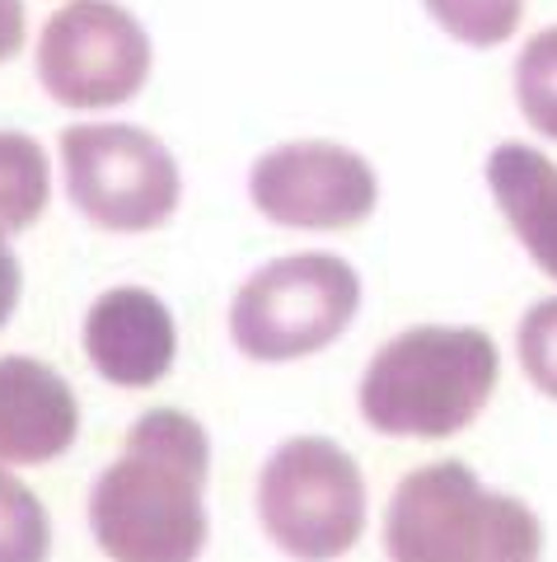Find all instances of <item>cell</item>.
I'll list each match as a JSON object with an SVG mask.
<instances>
[{"label":"cell","instance_id":"6da1fadb","mask_svg":"<svg viewBox=\"0 0 557 562\" xmlns=\"http://www.w3.org/2000/svg\"><path fill=\"white\" fill-rule=\"evenodd\" d=\"M212 441L197 417L150 408L90 487V530L113 562H197L206 549Z\"/></svg>","mask_w":557,"mask_h":562},{"label":"cell","instance_id":"7a4b0ae2","mask_svg":"<svg viewBox=\"0 0 557 562\" xmlns=\"http://www.w3.org/2000/svg\"><path fill=\"white\" fill-rule=\"evenodd\" d=\"M497 375L501 357L482 328L422 324L371 357L356 408L365 427L394 441H445L482 417Z\"/></svg>","mask_w":557,"mask_h":562},{"label":"cell","instance_id":"3957f363","mask_svg":"<svg viewBox=\"0 0 557 562\" xmlns=\"http://www.w3.org/2000/svg\"><path fill=\"white\" fill-rule=\"evenodd\" d=\"M544 530L525 502L492 492L464 460L398 479L385 512L389 562H538Z\"/></svg>","mask_w":557,"mask_h":562},{"label":"cell","instance_id":"277c9868","mask_svg":"<svg viewBox=\"0 0 557 562\" xmlns=\"http://www.w3.org/2000/svg\"><path fill=\"white\" fill-rule=\"evenodd\" d=\"M361 310V277L338 254H291L243 277L230 338L249 361L282 366L333 347Z\"/></svg>","mask_w":557,"mask_h":562},{"label":"cell","instance_id":"5b68a950","mask_svg":"<svg viewBox=\"0 0 557 562\" xmlns=\"http://www.w3.org/2000/svg\"><path fill=\"white\" fill-rule=\"evenodd\" d=\"M66 202L109 235H146L173 221L183 173L155 132L132 122H76L57 136Z\"/></svg>","mask_w":557,"mask_h":562},{"label":"cell","instance_id":"8992f818","mask_svg":"<svg viewBox=\"0 0 557 562\" xmlns=\"http://www.w3.org/2000/svg\"><path fill=\"white\" fill-rule=\"evenodd\" d=\"M263 535L295 562H338L365 530V479L328 436H291L258 473Z\"/></svg>","mask_w":557,"mask_h":562},{"label":"cell","instance_id":"52a82bcc","mask_svg":"<svg viewBox=\"0 0 557 562\" xmlns=\"http://www.w3.org/2000/svg\"><path fill=\"white\" fill-rule=\"evenodd\" d=\"M155 47L117 0H71L38 33V80L52 103L80 113L117 109L146 90Z\"/></svg>","mask_w":557,"mask_h":562},{"label":"cell","instance_id":"ba28073f","mask_svg":"<svg viewBox=\"0 0 557 562\" xmlns=\"http://www.w3.org/2000/svg\"><path fill=\"white\" fill-rule=\"evenodd\" d=\"M249 202L286 231H352L379 202L375 165L338 140H286L249 169Z\"/></svg>","mask_w":557,"mask_h":562},{"label":"cell","instance_id":"9c48e42d","mask_svg":"<svg viewBox=\"0 0 557 562\" xmlns=\"http://www.w3.org/2000/svg\"><path fill=\"white\" fill-rule=\"evenodd\" d=\"M84 357L117 390H150L173 371L179 328L146 286H113L84 314Z\"/></svg>","mask_w":557,"mask_h":562},{"label":"cell","instance_id":"30bf717a","mask_svg":"<svg viewBox=\"0 0 557 562\" xmlns=\"http://www.w3.org/2000/svg\"><path fill=\"white\" fill-rule=\"evenodd\" d=\"M80 403L38 357H0V464H52L76 446Z\"/></svg>","mask_w":557,"mask_h":562},{"label":"cell","instance_id":"8fae6325","mask_svg":"<svg viewBox=\"0 0 557 562\" xmlns=\"http://www.w3.org/2000/svg\"><path fill=\"white\" fill-rule=\"evenodd\" d=\"M487 188L534 268L557 281V165L534 146H497L487 155Z\"/></svg>","mask_w":557,"mask_h":562},{"label":"cell","instance_id":"7c38bea8","mask_svg":"<svg viewBox=\"0 0 557 562\" xmlns=\"http://www.w3.org/2000/svg\"><path fill=\"white\" fill-rule=\"evenodd\" d=\"M52 198L47 150L24 132H0V231H33Z\"/></svg>","mask_w":557,"mask_h":562},{"label":"cell","instance_id":"4fadbf2b","mask_svg":"<svg viewBox=\"0 0 557 562\" xmlns=\"http://www.w3.org/2000/svg\"><path fill=\"white\" fill-rule=\"evenodd\" d=\"M515 103L538 136L557 140V24L538 29L515 57Z\"/></svg>","mask_w":557,"mask_h":562},{"label":"cell","instance_id":"5bb4252c","mask_svg":"<svg viewBox=\"0 0 557 562\" xmlns=\"http://www.w3.org/2000/svg\"><path fill=\"white\" fill-rule=\"evenodd\" d=\"M427 14L464 47H501L525 20V0H422Z\"/></svg>","mask_w":557,"mask_h":562},{"label":"cell","instance_id":"9a60e30c","mask_svg":"<svg viewBox=\"0 0 557 562\" xmlns=\"http://www.w3.org/2000/svg\"><path fill=\"white\" fill-rule=\"evenodd\" d=\"M52 553V520L47 506L0 469V562H47Z\"/></svg>","mask_w":557,"mask_h":562},{"label":"cell","instance_id":"2e32d148","mask_svg":"<svg viewBox=\"0 0 557 562\" xmlns=\"http://www.w3.org/2000/svg\"><path fill=\"white\" fill-rule=\"evenodd\" d=\"M515 351L520 366L538 394H548L557 403V295L538 301L515 328Z\"/></svg>","mask_w":557,"mask_h":562},{"label":"cell","instance_id":"e0dca14e","mask_svg":"<svg viewBox=\"0 0 557 562\" xmlns=\"http://www.w3.org/2000/svg\"><path fill=\"white\" fill-rule=\"evenodd\" d=\"M20 291H24V268H20V258H14L5 231H0V328L10 324L14 305H20Z\"/></svg>","mask_w":557,"mask_h":562},{"label":"cell","instance_id":"ac0fdd59","mask_svg":"<svg viewBox=\"0 0 557 562\" xmlns=\"http://www.w3.org/2000/svg\"><path fill=\"white\" fill-rule=\"evenodd\" d=\"M24 47V0H0V61H14Z\"/></svg>","mask_w":557,"mask_h":562}]
</instances>
